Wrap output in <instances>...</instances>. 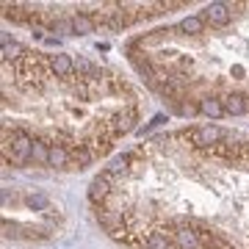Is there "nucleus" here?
Returning <instances> with one entry per match:
<instances>
[{"label": "nucleus", "instance_id": "nucleus-1", "mask_svg": "<svg viewBox=\"0 0 249 249\" xmlns=\"http://www.w3.org/2000/svg\"><path fill=\"white\" fill-rule=\"evenodd\" d=\"M205 22H211V25H227L230 22V9L224 6V3H211L202 14Z\"/></svg>", "mask_w": 249, "mask_h": 249}, {"label": "nucleus", "instance_id": "nucleus-2", "mask_svg": "<svg viewBox=\"0 0 249 249\" xmlns=\"http://www.w3.org/2000/svg\"><path fill=\"white\" fill-rule=\"evenodd\" d=\"M219 139H224V133L213 124H205V127H196L194 130V142L196 147H208V144H216Z\"/></svg>", "mask_w": 249, "mask_h": 249}, {"label": "nucleus", "instance_id": "nucleus-3", "mask_svg": "<svg viewBox=\"0 0 249 249\" xmlns=\"http://www.w3.org/2000/svg\"><path fill=\"white\" fill-rule=\"evenodd\" d=\"M72 158L70 152L58 147V144H50V155H47V166H55V169H64V166H70Z\"/></svg>", "mask_w": 249, "mask_h": 249}, {"label": "nucleus", "instance_id": "nucleus-4", "mask_svg": "<svg viewBox=\"0 0 249 249\" xmlns=\"http://www.w3.org/2000/svg\"><path fill=\"white\" fill-rule=\"evenodd\" d=\"M50 70H53L55 75H61V78H67V75H72V70H75V64H72V58H70V55L58 53V55H53V58H50Z\"/></svg>", "mask_w": 249, "mask_h": 249}, {"label": "nucleus", "instance_id": "nucleus-5", "mask_svg": "<svg viewBox=\"0 0 249 249\" xmlns=\"http://www.w3.org/2000/svg\"><path fill=\"white\" fill-rule=\"evenodd\" d=\"M222 108H224V114L238 116V114L247 111V103H244V97H238V94H227V97L222 100Z\"/></svg>", "mask_w": 249, "mask_h": 249}, {"label": "nucleus", "instance_id": "nucleus-6", "mask_svg": "<svg viewBox=\"0 0 249 249\" xmlns=\"http://www.w3.org/2000/svg\"><path fill=\"white\" fill-rule=\"evenodd\" d=\"M199 111H202L205 116H211V119H219V116H224L222 103H219V100H213V97H205L202 103H199Z\"/></svg>", "mask_w": 249, "mask_h": 249}, {"label": "nucleus", "instance_id": "nucleus-7", "mask_svg": "<svg viewBox=\"0 0 249 249\" xmlns=\"http://www.w3.org/2000/svg\"><path fill=\"white\" fill-rule=\"evenodd\" d=\"M180 249H196V232H191V227H180V232H175Z\"/></svg>", "mask_w": 249, "mask_h": 249}, {"label": "nucleus", "instance_id": "nucleus-8", "mask_svg": "<svg viewBox=\"0 0 249 249\" xmlns=\"http://www.w3.org/2000/svg\"><path fill=\"white\" fill-rule=\"evenodd\" d=\"M180 31H183V34H191V36L202 34L205 31V19L202 17H186L183 22H180Z\"/></svg>", "mask_w": 249, "mask_h": 249}, {"label": "nucleus", "instance_id": "nucleus-9", "mask_svg": "<svg viewBox=\"0 0 249 249\" xmlns=\"http://www.w3.org/2000/svg\"><path fill=\"white\" fill-rule=\"evenodd\" d=\"M202 235V247L205 249H232L222 235H216V232H199Z\"/></svg>", "mask_w": 249, "mask_h": 249}, {"label": "nucleus", "instance_id": "nucleus-10", "mask_svg": "<svg viewBox=\"0 0 249 249\" xmlns=\"http://www.w3.org/2000/svg\"><path fill=\"white\" fill-rule=\"evenodd\" d=\"M72 31H75V34H91V31H94V22L86 19V17H75L72 19Z\"/></svg>", "mask_w": 249, "mask_h": 249}, {"label": "nucleus", "instance_id": "nucleus-11", "mask_svg": "<svg viewBox=\"0 0 249 249\" xmlns=\"http://www.w3.org/2000/svg\"><path fill=\"white\" fill-rule=\"evenodd\" d=\"M172 241L166 238V235H155V238H150L147 244H144V249H169Z\"/></svg>", "mask_w": 249, "mask_h": 249}, {"label": "nucleus", "instance_id": "nucleus-12", "mask_svg": "<svg viewBox=\"0 0 249 249\" xmlns=\"http://www.w3.org/2000/svg\"><path fill=\"white\" fill-rule=\"evenodd\" d=\"M75 163H78V169H83V166H89L91 160H94V155H91V152H86V150H80V152H75Z\"/></svg>", "mask_w": 249, "mask_h": 249}, {"label": "nucleus", "instance_id": "nucleus-13", "mask_svg": "<svg viewBox=\"0 0 249 249\" xmlns=\"http://www.w3.org/2000/svg\"><path fill=\"white\" fill-rule=\"evenodd\" d=\"M28 202L36 205V208H42V205H47V196L45 194H31V196H28Z\"/></svg>", "mask_w": 249, "mask_h": 249}, {"label": "nucleus", "instance_id": "nucleus-14", "mask_svg": "<svg viewBox=\"0 0 249 249\" xmlns=\"http://www.w3.org/2000/svg\"><path fill=\"white\" fill-rule=\"evenodd\" d=\"M232 75H235V78H244V75H247V70H244L241 64H235V67H232Z\"/></svg>", "mask_w": 249, "mask_h": 249}]
</instances>
